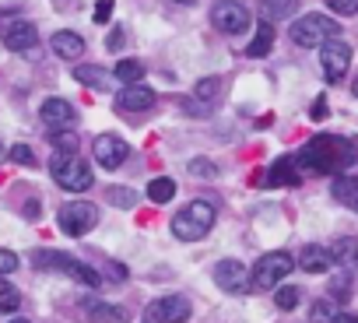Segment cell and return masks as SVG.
I'll list each match as a JSON object with an SVG mask.
<instances>
[{
	"mask_svg": "<svg viewBox=\"0 0 358 323\" xmlns=\"http://www.w3.org/2000/svg\"><path fill=\"white\" fill-rule=\"evenodd\" d=\"M323 116H327V102L320 99V102L313 106V120H323Z\"/></svg>",
	"mask_w": 358,
	"mask_h": 323,
	"instance_id": "obj_41",
	"label": "cell"
},
{
	"mask_svg": "<svg viewBox=\"0 0 358 323\" xmlns=\"http://www.w3.org/2000/svg\"><path fill=\"white\" fill-rule=\"evenodd\" d=\"M18 306H22V292L11 281L0 278V313H15Z\"/></svg>",
	"mask_w": 358,
	"mask_h": 323,
	"instance_id": "obj_26",
	"label": "cell"
},
{
	"mask_svg": "<svg viewBox=\"0 0 358 323\" xmlns=\"http://www.w3.org/2000/svg\"><path fill=\"white\" fill-rule=\"evenodd\" d=\"M274 302H278V309H295V306H299V288H292V285L278 288Z\"/></svg>",
	"mask_w": 358,
	"mask_h": 323,
	"instance_id": "obj_31",
	"label": "cell"
},
{
	"mask_svg": "<svg viewBox=\"0 0 358 323\" xmlns=\"http://www.w3.org/2000/svg\"><path fill=\"white\" fill-rule=\"evenodd\" d=\"M337 36H341V25L327 15H302V18L292 22V43L302 46V50H316V46H323Z\"/></svg>",
	"mask_w": 358,
	"mask_h": 323,
	"instance_id": "obj_4",
	"label": "cell"
},
{
	"mask_svg": "<svg viewBox=\"0 0 358 323\" xmlns=\"http://www.w3.org/2000/svg\"><path fill=\"white\" fill-rule=\"evenodd\" d=\"M113 15V0H99V8H95V22H109Z\"/></svg>",
	"mask_w": 358,
	"mask_h": 323,
	"instance_id": "obj_38",
	"label": "cell"
},
{
	"mask_svg": "<svg viewBox=\"0 0 358 323\" xmlns=\"http://www.w3.org/2000/svg\"><path fill=\"white\" fill-rule=\"evenodd\" d=\"M334 197L344 204V208H351V211H358V176H337L334 180Z\"/></svg>",
	"mask_w": 358,
	"mask_h": 323,
	"instance_id": "obj_21",
	"label": "cell"
},
{
	"mask_svg": "<svg viewBox=\"0 0 358 323\" xmlns=\"http://www.w3.org/2000/svg\"><path fill=\"white\" fill-rule=\"evenodd\" d=\"M215 281H218V288H225V292H232V295H243V292L250 288V271H246L239 260H222V264L215 267Z\"/></svg>",
	"mask_w": 358,
	"mask_h": 323,
	"instance_id": "obj_13",
	"label": "cell"
},
{
	"mask_svg": "<svg viewBox=\"0 0 358 323\" xmlns=\"http://www.w3.org/2000/svg\"><path fill=\"white\" fill-rule=\"evenodd\" d=\"M292 267H295L292 253H285V250L264 253V257L253 264V271H250V288H253V292H271V288H278V285L292 274Z\"/></svg>",
	"mask_w": 358,
	"mask_h": 323,
	"instance_id": "obj_5",
	"label": "cell"
},
{
	"mask_svg": "<svg viewBox=\"0 0 358 323\" xmlns=\"http://www.w3.org/2000/svg\"><path fill=\"white\" fill-rule=\"evenodd\" d=\"M88 316H92L95 323H130L127 309H123V306H109V302H92V306H88Z\"/></svg>",
	"mask_w": 358,
	"mask_h": 323,
	"instance_id": "obj_22",
	"label": "cell"
},
{
	"mask_svg": "<svg viewBox=\"0 0 358 323\" xmlns=\"http://www.w3.org/2000/svg\"><path fill=\"white\" fill-rule=\"evenodd\" d=\"M271 46H274V25L271 22H260L257 25V36H253V43H250V57H267L271 53Z\"/></svg>",
	"mask_w": 358,
	"mask_h": 323,
	"instance_id": "obj_23",
	"label": "cell"
},
{
	"mask_svg": "<svg viewBox=\"0 0 358 323\" xmlns=\"http://www.w3.org/2000/svg\"><path fill=\"white\" fill-rule=\"evenodd\" d=\"M330 257H334V264H341V267H348V271H358V239H355V236L337 239V243L330 246Z\"/></svg>",
	"mask_w": 358,
	"mask_h": 323,
	"instance_id": "obj_18",
	"label": "cell"
},
{
	"mask_svg": "<svg viewBox=\"0 0 358 323\" xmlns=\"http://www.w3.org/2000/svg\"><path fill=\"white\" fill-rule=\"evenodd\" d=\"M330 323H358V316H355V313H337Z\"/></svg>",
	"mask_w": 358,
	"mask_h": 323,
	"instance_id": "obj_40",
	"label": "cell"
},
{
	"mask_svg": "<svg viewBox=\"0 0 358 323\" xmlns=\"http://www.w3.org/2000/svg\"><path fill=\"white\" fill-rule=\"evenodd\" d=\"M218 92H222V81L218 78H204V81H197V102H204V106H211L215 99H218Z\"/></svg>",
	"mask_w": 358,
	"mask_h": 323,
	"instance_id": "obj_27",
	"label": "cell"
},
{
	"mask_svg": "<svg viewBox=\"0 0 358 323\" xmlns=\"http://www.w3.org/2000/svg\"><path fill=\"white\" fill-rule=\"evenodd\" d=\"M330 292H334V299H348L351 292H348V274H341V278H334V285H330Z\"/></svg>",
	"mask_w": 358,
	"mask_h": 323,
	"instance_id": "obj_37",
	"label": "cell"
},
{
	"mask_svg": "<svg viewBox=\"0 0 358 323\" xmlns=\"http://www.w3.org/2000/svg\"><path fill=\"white\" fill-rule=\"evenodd\" d=\"M320 67H323V78H327L330 85H337V81L348 74V67H351V46L341 43V39L323 43V46H320Z\"/></svg>",
	"mask_w": 358,
	"mask_h": 323,
	"instance_id": "obj_10",
	"label": "cell"
},
{
	"mask_svg": "<svg viewBox=\"0 0 358 323\" xmlns=\"http://www.w3.org/2000/svg\"><path fill=\"white\" fill-rule=\"evenodd\" d=\"M39 260H43L46 267H53V271H60V274L74 278V281H78V285H85V288H99V285H102L99 271H95V267H88V264H81V260H78V257H71V253H39Z\"/></svg>",
	"mask_w": 358,
	"mask_h": 323,
	"instance_id": "obj_7",
	"label": "cell"
},
{
	"mask_svg": "<svg viewBox=\"0 0 358 323\" xmlns=\"http://www.w3.org/2000/svg\"><path fill=\"white\" fill-rule=\"evenodd\" d=\"M116 106L123 113H148L155 106V92L148 85H123V92L116 95Z\"/></svg>",
	"mask_w": 358,
	"mask_h": 323,
	"instance_id": "obj_14",
	"label": "cell"
},
{
	"mask_svg": "<svg viewBox=\"0 0 358 323\" xmlns=\"http://www.w3.org/2000/svg\"><path fill=\"white\" fill-rule=\"evenodd\" d=\"M11 323H29V320H11Z\"/></svg>",
	"mask_w": 358,
	"mask_h": 323,
	"instance_id": "obj_44",
	"label": "cell"
},
{
	"mask_svg": "<svg viewBox=\"0 0 358 323\" xmlns=\"http://www.w3.org/2000/svg\"><path fill=\"white\" fill-rule=\"evenodd\" d=\"M106 46H109V50H120V46H123V32H120V29H116V32H109Z\"/></svg>",
	"mask_w": 358,
	"mask_h": 323,
	"instance_id": "obj_39",
	"label": "cell"
},
{
	"mask_svg": "<svg viewBox=\"0 0 358 323\" xmlns=\"http://www.w3.org/2000/svg\"><path fill=\"white\" fill-rule=\"evenodd\" d=\"M141 320L144 323H187L190 320V299H183V295H162V299L148 302Z\"/></svg>",
	"mask_w": 358,
	"mask_h": 323,
	"instance_id": "obj_8",
	"label": "cell"
},
{
	"mask_svg": "<svg viewBox=\"0 0 358 323\" xmlns=\"http://www.w3.org/2000/svg\"><path fill=\"white\" fill-rule=\"evenodd\" d=\"M39 116H43V123L50 130H71L78 123V113H74V106L67 99H46L43 109H39Z\"/></svg>",
	"mask_w": 358,
	"mask_h": 323,
	"instance_id": "obj_12",
	"label": "cell"
},
{
	"mask_svg": "<svg viewBox=\"0 0 358 323\" xmlns=\"http://www.w3.org/2000/svg\"><path fill=\"white\" fill-rule=\"evenodd\" d=\"M351 92H355V95H358V78H355V85H351Z\"/></svg>",
	"mask_w": 358,
	"mask_h": 323,
	"instance_id": "obj_43",
	"label": "cell"
},
{
	"mask_svg": "<svg viewBox=\"0 0 358 323\" xmlns=\"http://www.w3.org/2000/svg\"><path fill=\"white\" fill-rule=\"evenodd\" d=\"M211 25L225 36H239L250 29V8L239 4V0H218L211 8Z\"/></svg>",
	"mask_w": 358,
	"mask_h": 323,
	"instance_id": "obj_9",
	"label": "cell"
},
{
	"mask_svg": "<svg viewBox=\"0 0 358 323\" xmlns=\"http://www.w3.org/2000/svg\"><path fill=\"white\" fill-rule=\"evenodd\" d=\"M113 78H116L120 85H141L144 64H141V60H120V64L113 67Z\"/></svg>",
	"mask_w": 358,
	"mask_h": 323,
	"instance_id": "obj_24",
	"label": "cell"
},
{
	"mask_svg": "<svg viewBox=\"0 0 358 323\" xmlns=\"http://www.w3.org/2000/svg\"><path fill=\"white\" fill-rule=\"evenodd\" d=\"M299 267L306 271V274H323V271H330L334 267V257H330V250L327 246H306L302 253H299Z\"/></svg>",
	"mask_w": 358,
	"mask_h": 323,
	"instance_id": "obj_16",
	"label": "cell"
},
{
	"mask_svg": "<svg viewBox=\"0 0 358 323\" xmlns=\"http://www.w3.org/2000/svg\"><path fill=\"white\" fill-rule=\"evenodd\" d=\"M53 53L57 57H64V60H78L81 53H85V39L78 36V32H57L53 36Z\"/></svg>",
	"mask_w": 358,
	"mask_h": 323,
	"instance_id": "obj_17",
	"label": "cell"
},
{
	"mask_svg": "<svg viewBox=\"0 0 358 323\" xmlns=\"http://www.w3.org/2000/svg\"><path fill=\"white\" fill-rule=\"evenodd\" d=\"M8 155H11V162H18V166H32V162H36V155H32L29 144H15Z\"/></svg>",
	"mask_w": 358,
	"mask_h": 323,
	"instance_id": "obj_34",
	"label": "cell"
},
{
	"mask_svg": "<svg viewBox=\"0 0 358 323\" xmlns=\"http://www.w3.org/2000/svg\"><path fill=\"white\" fill-rule=\"evenodd\" d=\"M172 197H176V183L169 176H158V180L148 183V201L151 204H169Z\"/></svg>",
	"mask_w": 358,
	"mask_h": 323,
	"instance_id": "obj_25",
	"label": "cell"
},
{
	"mask_svg": "<svg viewBox=\"0 0 358 323\" xmlns=\"http://www.w3.org/2000/svg\"><path fill=\"white\" fill-rule=\"evenodd\" d=\"M334 316H337V313H334V306H330V302H316V306H313V320H316V323H323V320L330 323Z\"/></svg>",
	"mask_w": 358,
	"mask_h": 323,
	"instance_id": "obj_36",
	"label": "cell"
},
{
	"mask_svg": "<svg viewBox=\"0 0 358 323\" xmlns=\"http://www.w3.org/2000/svg\"><path fill=\"white\" fill-rule=\"evenodd\" d=\"M176 4H197V0H176Z\"/></svg>",
	"mask_w": 358,
	"mask_h": 323,
	"instance_id": "obj_42",
	"label": "cell"
},
{
	"mask_svg": "<svg viewBox=\"0 0 358 323\" xmlns=\"http://www.w3.org/2000/svg\"><path fill=\"white\" fill-rule=\"evenodd\" d=\"M0 158H4V148H0Z\"/></svg>",
	"mask_w": 358,
	"mask_h": 323,
	"instance_id": "obj_45",
	"label": "cell"
},
{
	"mask_svg": "<svg viewBox=\"0 0 358 323\" xmlns=\"http://www.w3.org/2000/svg\"><path fill=\"white\" fill-rule=\"evenodd\" d=\"M355 144L344 141V137H334V134H320L313 137L302 151H299V162L295 166L309 169V173H320V176H341L344 169L355 166Z\"/></svg>",
	"mask_w": 358,
	"mask_h": 323,
	"instance_id": "obj_1",
	"label": "cell"
},
{
	"mask_svg": "<svg viewBox=\"0 0 358 323\" xmlns=\"http://www.w3.org/2000/svg\"><path fill=\"white\" fill-rule=\"evenodd\" d=\"M190 173H194V176H204V180H215V176H218L215 162H208V158H194V162H190Z\"/></svg>",
	"mask_w": 358,
	"mask_h": 323,
	"instance_id": "obj_33",
	"label": "cell"
},
{
	"mask_svg": "<svg viewBox=\"0 0 358 323\" xmlns=\"http://www.w3.org/2000/svg\"><path fill=\"white\" fill-rule=\"evenodd\" d=\"M215 204H208V201H190L183 211H179L176 218H172V236L176 239H183V243H197V239H204L211 229H215Z\"/></svg>",
	"mask_w": 358,
	"mask_h": 323,
	"instance_id": "obj_2",
	"label": "cell"
},
{
	"mask_svg": "<svg viewBox=\"0 0 358 323\" xmlns=\"http://www.w3.org/2000/svg\"><path fill=\"white\" fill-rule=\"evenodd\" d=\"M57 225L67 236H88L99 225V208L88 204V201H71V204H64L57 211Z\"/></svg>",
	"mask_w": 358,
	"mask_h": 323,
	"instance_id": "obj_6",
	"label": "cell"
},
{
	"mask_svg": "<svg viewBox=\"0 0 358 323\" xmlns=\"http://www.w3.org/2000/svg\"><path fill=\"white\" fill-rule=\"evenodd\" d=\"M295 11V0H264V15L267 18H285Z\"/></svg>",
	"mask_w": 358,
	"mask_h": 323,
	"instance_id": "obj_29",
	"label": "cell"
},
{
	"mask_svg": "<svg viewBox=\"0 0 358 323\" xmlns=\"http://www.w3.org/2000/svg\"><path fill=\"white\" fill-rule=\"evenodd\" d=\"M53 148L60 155H78V134L74 130H53Z\"/></svg>",
	"mask_w": 358,
	"mask_h": 323,
	"instance_id": "obj_28",
	"label": "cell"
},
{
	"mask_svg": "<svg viewBox=\"0 0 358 323\" xmlns=\"http://www.w3.org/2000/svg\"><path fill=\"white\" fill-rule=\"evenodd\" d=\"M50 173H53V180H57V187H64L67 194H85L92 183H95V176H92V169L85 166V158L81 155H53V162H50Z\"/></svg>",
	"mask_w": 358,
	"mask_h": 323,
	"instance_id": "obj_3",
	"label": "cell"
},
{
	"mask_svg": "<svg viewBox=\"0 0 358 323\" xmlns=\"http://www.w3.org/2000/svg\"><path fill=\"white\" fill-rule=\"evenodd\" d=\"M36 43H39V32H36V25H29V22H15V25L4 29V46H8L11 53H29Z\"/></svg>",
	"mask_w": 358,
	"mask_h": 323,
	"instance_id": "obj_15",
	"label": "cell"
},
{
	"mask_svg": "<svg viewBox=\"0 0 358 323\" xmlns=\"http://www.w3.org/2000/svg\"><path fill=\"white\" fill-rule=\"evenodd\" d=\"M299 183V173H295V158H281L271 166L267 173V187H295Z\"/></svg>",
	"mask_w": 358,
	"mask_h": 323,
	"instance_id": "obj_20",
	"label": "cell"
},
{
	"mask_svg": "<svg viewBox=\"0 0 358 323\" xmlns=\"http://www.w3.org/2000/svg\"><path fill=\"white\" fill-rule=\"evenodd\" d=\"M74 78H78L81 85L95 88V92H109V88H113V74H109V71H102V67H92V64L74 67Z\"/></svg>",
	"mask_w": 358,
	"mask_h": 323,
	"instance_id": "obj_19",
	"label": "cell"
},
{
	"mask_svg": "<svg viewBox=\"0 0 358 323\" xmlns=\"http://www.w3.org/2000/svg\"><path fill=\"white\" fill-rule=\"evenodd\" d=\"M327 8L341 18H351V15H358V0H327Z\"/></svg>",
	"mask_w": 358,
	"mask_h": 323,
	"instance_id": "obj_32",
	"label": "cell"
},
{
	"mask_svg": "<svg viewBox=\"0 0 358 323\" xmlns=\"http://www.w3.org/2000/svg\"><path fill=\"white\" fill-rule=\"evenodd\" d=\"M109 201H113L116 208H134V204H137V194L127 190V187H109Z\"/></svg>",
	"mask_w": 358,
	"mask_h": 323,
	"instance_id": "obj_30",
	"label": "cell"
},
{
	"mask_svg": "<svg viewBox=\"0 0 358 323\" xmlns=\"http://www.w3.org/2000/svg\"><path fill=\"white\" fill-rule=\"evenodd\" d=\"M18 271V257L11 250H0V274H15Z\"/></svg>",
	"mask_w": 358,
	"mask_h": 323,
	"instance_id": "obj_35",
	"label": "cell"
},
{
	"mask_svg": "<svg viewBox=\"0 0 358 323\" xmlns=\"http://www.w3.org/2000/svg\"><path fill=\"white\" fill-rule=\"evenodd\" d=\"M92 151H95V162H99L102 169H120L123 162H127V155H130L127 141L116 137V134H99L95 144H92Z\"/></svg>",
	"mask_w": 358,
	"mask_h": 323,
	"instance_id": "obj_11",
	"label": "cell"
}]
</instances>
